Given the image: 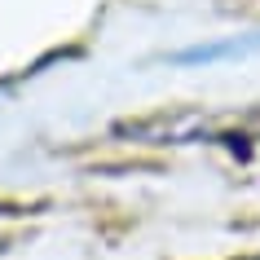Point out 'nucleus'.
<instances>
[{"mask_svg": "<svg viewBox=\"0 0 260 260\" xmlns=\"http://www.w3.org/2000/svg\"><path fill=\"white\" fill-rule=\"evenodd\" d=\"M251 53H260V31L230 36V40H216V44H194V49L177 53L172 62H181V67H199V62H225V57H251Z\"/></svg>", "mask_w": 260, "mask_h": 260, "instance_id": "nucleus-1", "label": "nucleus"}]
</instances>
